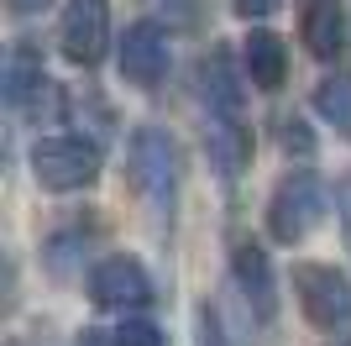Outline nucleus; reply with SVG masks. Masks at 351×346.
<instances>
[{"instance_id": "20", "label": "nucleus", "mask_w": 351, "mask_h": 346, "mask_svg": "<svg viewBox=\"0 0 351 346\" xmlns=\"http://www.w3.org/2000/svg\"><path fill=\"white\" fill-rule=\"evenodd\" d=\"M73 346H116V341H110V336H100V331H84Z\"/></svg>"}, {"instance_id": "21", "label": "nucleus", "mask_w": 351, "mask_h": 346, "mask_svg": "<svg viewBox=\"0 0 351 346\" xmlns=\"http://www.w3.org/2000/svg\"><path fill=\"white\" fill-rule=\"evenodd\" d=\"M336 346H351V336H341V341H336Z\"/></svg>"}, {"instance_id": "6", "label": "nucleus", "mask_w": 351, "mask_h": 346, "mask_svg": "<svg viewBox=\"0 0 351 346\" xmlns=\"http://www.w3.org/2000/svg\"><path fill=\"white\" fill-rule=\"evenodd\" d=\"M89 299L100 310H142L152 304V278L136 257H105L89 273Z\"/></svg>"}, {"instance_id": "5", "label": "nucleus", "mask_w": 351, "mask_h": 346, "mask_svg": "<svg viewBox=\"0 0 351 346\" xmlns=\"http://www.w3.org/2000/svg\"><path fill=\"white\" fill-rule=\"evenodd\" d=\"M58 43H63V53H69V63L95 69L105 58V47H110V5H105V0H69Z\"/></svg>"}, {"instance_id": "7", "label": "nucleus", "mask_w": 351, "mask_h": 346, "mask_svg": "<svg viewBox=\"0 0 351 346\" xmlns=\"http://www.w3.org/2000/svg\"><path fill=\"white\" fill-rule=\"evenodd\" d=\"M168 63H173V53H168V32L158 27V21H136V27H126V37H121V79L126 84H162L168 79Z\"/></svg>"}, {"instance_id": "2", "label": "nucleus", "mask_w": 351, "mask_h": 346, "mask_svg": "<svg viewBox=\"0 0 351 346\" xmlns=\"http://www.w3.org/2000/svg\"><path fill=\"white\" fill-rule=\"evenodd\" d=\"M293 294L309 325L320 331H346L351 325V278L330 262H299L293 268Z\"/></svg>"}, {"instance_id": "3", "label": "nucleus", "mask_w": 351, "mask_h": 346, "mask_svg": "<svg viewBox=\"0 0 351 346\" xmlns=\"http://www.w3.org/2000/svg\"><path fill=\"white\" fill-rule=\"evenodd\" d=\"M132 184L152 210H168L178 194V147L168 131L142 126L132 137Z\"/></svg>"}, {"instance_id": "10", "label": "nucleus", "mask_w": 351, "mask_h": 346, "mask_svg": "<svg viewBox=\"0 0 351 346\" xmlns=\"http://www.w3.org/2000/svg\"><path fill=\"white\" fill-rule=\"evenodd\" d=\"M299 32H304V47L315 58H336L346 47V11H341L336 0H309Z\"/></svg>"}, {"instance_id": "11", "label": "nucleus", "mask_w": 351, "mask_h": 346, "mask_svg": "<svg viewBox=\"0 0 351 346\" xmlns=\"http://www.w3.org/2000/svg\"><path fill=\"white\" fill-rule=\"evenodd\" d=\"M47 89V69H43V53L32 43H16L11 58H5V105L21 111L32 95H43Z\"/></svg>"}, {"instance_id": "12", "label": "nucleus", "mask_w": 351, "mask_h": 346, "mask_svg": "<svg viewBox=\"0 0 351 346\" xmlns=\"http://www.w3.org/2000/svg\"><path fill=\"white\" fill-rule=\"evenodd\" d=\"M241 58H247V79L257 89H278L283 73H289V53H283L278 32H252L247 47H241Z\"/></svg>"}, {"instance_id": "14", "label": "nucleus", "mask_w": 351, "mask_h": 346, "mask_svg": "<svg viewBox=\"0 0 351 346\" xmlns=\"http://www.w3.org/2000/svg\"><path fill=\"white\" fill-rule=\"evenodd\" d=\"M315 111H320L341 137H351V73H336V79H325V84L315 89Z\"/></svg>"}, {"instance_id": "1", "label": "nucleus", "mask_w": 351, "mask_h": 346, "mask_svg": "<svg viewBox=\"0 0 351 346\" xmlns=\"http://www.w3.org/2000/svg\"><path fill=\"white\" fill-rule=\"evenodd\" d=\"M100 147L89 137H43L32 147V173L37 184L53 189V194H69V189H89L100 178Z\"/></svg>"}, {"instance_id": "16", "label": "nucleus", "mask_w": 351, "mask_h": 346, "mask_svg": "<svg viewBox=\"0 0 351 346\" xmlns=\"http://www.w3.org/2000/svg\"><path fill=\"white\" fill-rule=\"evenodd\" d=\"M194 336H199V346H226V325H220V315L210 310V304H199V315H194Z\"/></svg>"}, {"instance_id": "8", "label": "nucleus", "mask_w": 351, "mask_h": 346, "mask_svg": "<svg viewBox=\"0 0 351 346\" xmlns=\"http://www.w3.org/2000/svg\"><path fill=\"white\" fill-rule=\"evenodd\" d=\"M231 268H236V284L247 294V304L257 310L263 320H273V304H278V288H273V262L263 257V246L241 242L231 252Z\"/></svg>"}, {"instance_id": "13", "label": "nucleus", "mask_w": 351, "mask_h": 346, "mask_svg": "<svg viewBox=\"0 0 351 346\" xmlns=\"http://www.w3.org/2000/svg\"><path fill=\"white\" fill-rule=\"evenodd\" d=\"M199 79H205V100H210L215 115H236L241 111V84H236V73H231V53H226V47H215V53L205 58Z\"/></svg>"}, {"instance_id": "18", "label": "nucleus", "mask_w": 351, "mask_h": 346, "mask_svg": "<svg viewBox=\"0 0 351 346\" xmlns=\"http://www.w3.org/2000/svg\"><path fill=\"white\" fill-rule=\"evenodd\" d=\"M231 5L241 16H273V11H278V0H231Z\"/></svg>"}, {"instance_id": "19", "label": "nucleus", "mask_w": 351, "mask_h": 346, "mask_svg": "<svg viewBox=\"0 0 351 346\" xmlns=\"http://www.w3.org/2000/svg\"><path fill=\"white\" fill-rule=\"evenodd\" d=\"M5 5H11V16H32V11H43L47 0H5Z\"/></svg>"}, {"instance_id": "4", "label": "nucleus", "mask_w": 351, "mask_h": 346, "mask_svg": "<svg viewBox=\"0 0 351 346\" xmlns=\"http://www.w3.org/2000/svg\"><path fill=\"white\" fill-rule=\"evenodd\" d=\"M325 220V189L315 173H293L273 189V200H267V231H273V242L293 246L304 242L309 231Z\"/></svg>"}, {"instance_id": "15", "label": "nucleus", "mask_w": 351, "mask_h": 346, "mask_svg": "<svg viewBox=\"0 0 351 346\" xmlns=\"http://www.w3.org/2000/svg\"><path fill=\"white\" fill-rule=\"evenodd\" d=\"M116 346H168V341H162L158 325H147V320H126V325L116 331Z\"/></svg>"}, {"instance_id": "17", "label": "nucleus", "mask_w": 351, "mask_h": 346, "mask_svg": "<svg viewBox=\"0 0 351 346\" xmlns=\"http://www.w3.org/2000/svg\"><path fill=\"white\" fill-rule=\"evenodd\" d=\"M283 147H289V152H315V142H309V131H304V121H289V131H283Z\"/></svg>"}, {"instance_id": "9", "label": "nucleus", "mask_w": 351, "mask_h": 346, "mask_svg": "<svg viewBox=\"0 0 351 346\" xmlns=\"http://www.w3.org/2000/svg\"><path fill=\"white\" fill-rule=\"evenodd\" d=\"M205 152H210V163L220 168V178H236V173L247 168V158H252L247 126H241L236 115H210V126H205Z\"/></svg>"}]
</instances>
